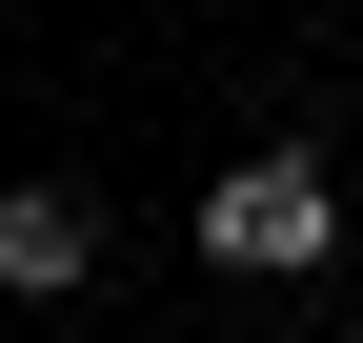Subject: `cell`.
<instances>
[{"label": "cell", "instance_id": "1", "mask_svg": "<svg viewBox=\"0 0 363 343\" xmlns=\"http://www.w3.org/2000/svg\"><path fill=\"white\" fill-rule=\"evenodd\" d=\"M182 242H202L222 283H323L343 242H363V202L323 182V142H262V162H222V182H202V223H182Z\"/></svg>", "mask_w": 363, "mask_h": 343}, {"label": "cell", "instance_id": "2", "mask_svg": "<svg viewBox=\"0 0 363 343\" xmlns=\"http://www.w3.org/2000/svg\"><path fill=\"white\" fill-rule=\"evenodd\" d=\"M101 283V202L81 182H0V303H81Z\"/></svg>", "mask_w": 363, "mask_h": 343}]
</instances>
